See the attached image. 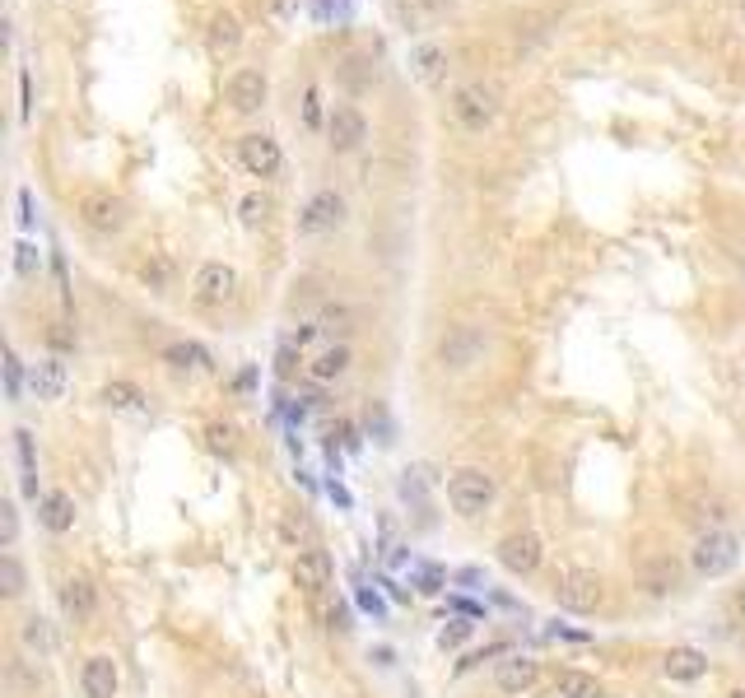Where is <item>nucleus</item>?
I'll return each instance as SVG.
<instances>
[{
  "mask_svg": "<svg viewBox=\"0 0 745 698\" xmlns=\"http://www.w3.org/2000/svg\"><path fill=\"white\" fill-rule=\"evenodd\" d=\"M452 121H457L461 131H471V135H480V131H489L494 126V117H499V98H494V89L489 84H480V80H466V84H457L452 89Z\"/></svg>",
  "mask_w": 745,
  "mask_h": 698,
  "instance_id": "f257e3e1",
  "label": "nucleus"
},
{
  "mask_svg": "<svg viewBox=\"0 0 745 698\" xmlns=\"http://www.w3.org/2000/svg\"><path fill=\"white\" fill-rule=\"evenodd\" d=\"M19 210H24L19 219H24V224H33V196H28V191H19Z\"/></svg>",
  "mask_w": 745,
  "mask_h": 698,
  "instance_id": "de8ad7c7",
  "label": "nucleus"
},
{
  "mask_svg": "<svg viewBox=\"0 0 745 698\" xmlns=\"http://www.w3.org/2000/svg\"><path fill=\"white\" fill-rule=\"evenodd\" d=\"M28 382H33V396H38V401H61L70 387V373L56 354H47V359H38L28 368Z\"/></svg>",
  "mask_w": 745,
  "mask_h": 698,
  "instance_id": "2eb2a0df",
  "label": "nucleus"
},
{
  "mask_svg": "<svg viewBox=\"0 0 745 698\" xmlns=\"http://www.w3.org/2000/svg\"><path fill=\"white\" fill-rule=\"evenodd\" d=\"M294 5H298V0H275V19H289V14H294Z\"/></svg>",
  "mask_w": 745,
  "mask_h": 698,
  "instance_id": "8fccbe9b",
  "label": "nucleus"
},
{
  "mask_svg": "<svg viewBox=\"0 0 745 698\" xmlns=\"http://www.w3.org/2000/svg\"><path fill=\"white\" fill-rule=\"evenodd\" d=\"M19 647H24L28 661H47L56 652L52 624H47L42 615H24V624H19Z\"/></svg>",
  "mask_w": 745,
  "mask_h": 698,
  "instance_id": "412c9836",
  "label": "nucleus"
},
{
  "mask_svg": "<svg viewBox=\"0 0 745 698\" xmlns=\"http://www.w3.org/2000/svg\"><path fill=\"white\" fill-rule=\"evenodd\" d=\"M98 401L108 405V410H145V391L136 382H108V387L98 391Z\"/></svg>",
  "mask_w": 745,
  "mask_h": 698,
  "instance_id": "bb28decb",
  "label": "nucleus"
},
{
  "mask_svg": "<svg viewBox=\"0 0 745 698\" xmlns=\"http://www.w3.org/2000/svg\"><path fill=\"white\" fill-rule=\"evenodd\" d=\"M736 610H741V615H745V587H741V596H736Z\"/></svg>",
  "mask_w": 745,
  "mask_h": 698,
  "instance_id": "603ef678",
  "label": "nucleus"
},
{
  "mask_svg": "<svg viewBox=\"0 0 745 698\" xmlns=\"http://www.w3.org/2000/svg\"><path fill=\"white\" fill-rule=\"evenodd\" d=\"M741 270H745V252H741Z\"/></svg>",
  "mask_w": 745,
  "mask_h": 698,
  "instance_id": "6e6d98bb",
  "label": "nucleus"
},
{
  "mask_svg": "<svg viewBox=\"0 0 745 698\" xmlns=\"http://www.w3.org/2000/svg\"><path fill=\"white\" fill-rule=\"evenodd\" d=\"M364 140H368L364 112L354 103H331V112H326V145L336 154H354V149H364Z\"/></svg>",
  "mask_w": 745,
  "mask_h": 698,
  "instance_id": "0eeeda50",
  "label": "nucleus"
},
{
  "mask_svg": "<svg viewBox=\"0 0 745 698\" xmlns=\"http://www.w3.org/2000/svg\"><path fill=\"white\" fill-rule=\"evenodd\" d=\"M80 689L84 698H117L122 689V671H117V661L112 657H89L80 671Z\"/></svg>",
  "mask_w": 745,
  "mask_h": 698,
  "instance_id": "4468645a",
  "label": "nucleus"
},
{
  "mask_svg": "<svg viewBox=\"0 0 745 698\" xmlns=\"http://www.w3.org/2000/svg\"><path fill=\"white\" fill-rule=\"evenodd\" d=\"M345 224V201H340V191H317L303 210H298V233L303 238H317V233H331Z\"/></svg>",
  "mask_w": 745,
  "mask_h": 698,
  "instance_id": "9d476101",
  "label": "nucleus"
},
{
  "mask_svg": "<svg viewBox=\"0 0 745 698\" xmlns=\"http://www.w3.org/2000/svg\"><path fill=\"white\" fill-rule=\"evenodd\" d=\"M238 294V270L224 266V261H205L196 275H191V298L201 308H224Z\"/></svg>",
  "mask_w": 745,
  "mask_h": 698,
  "instance_id": "20e7f679",
  "label": "nucleus"
},
{
  "mask_svg": "<svg viewBox=\"0 0 745 698\" xmlns=\"http://www.w3.org/2000/svg\"><path fill=\"white\" fill-rule=\"evenodd\" d=\"M205 447H210L215 457H233V452H238V429H233V424H210V429H205Z\"/></svg>",
  "mask_w": 745,
  "mask_h": 698,
  "instance_id": "473e14b6",
  "label": "nucleus"
},
{
  "mask_svg": "<svg viewBox=\"0 0 745 698\" xmlns=\"http://www.w3.org/2000/svg\"><path fill=\"white\" fill-rule=\"evenodd\" d=\"M52 345H56V349H66V345H75V340H70V331H66V326H56V331H52Z\"/></svg>",
  "mask_w": 745,
  "mask_h": 698,
  "instance_id": "09e8293b",
  "label": "nucleus"
},
{
  "mask_svg": "<svg viewBox=\"0 0 745 698\" xmlns=\"http://www.w3.org/2000/svg\"><path fill=\"white\" fill-rule=\"evenodd\" d=\"M392 14L406 24V33H420V14H415V10H406V5H392Z\"/></svg>",
  "mask_w": 745,
  "mask_h": 698,
  "instance_id": "37998d69",
  "label": "nucleus"
},
{
  "mask_svg": "<svg viewBox=\"0 0 745 698\" xmlns=\"http://www.w3.org/2000/svg\"><path fill=\"white\" fill-rule=\"evenodd\" d=\"M0 591H5V601H19V596H24V568H19L14 550L0 554Z\"/></svg>",
  "mask_w": 745,
  "mask_h": 698,
  "instance_id": "7c9ffc66",
  "label": "nucleus"
},
{
  "mask_svg": "<svg viewBox=\"0 0 745 698\" xmlns=\"http://www.w3.org/2000/svg\"><path fill=\"white\" fill-rule=\"evenodd\" d=\"M163 363H173V368H210V354L201 345H191V340H177V345H163Z\"/></svg>",
  "mask_w": 745,
  "mask_h": 698,
  "instance_id": "c85d7f7f",
  "label": "nucleus"
},
{
  "mask_svg": "<svg viewBox=\"0 0 745 698\" xmlns=\"http://www.w3.org/2000/svg\"><path fill=\"white\" fill-rule=\"evenodd\" d=\"M5 396H10L14 405L24 401V363H19L14 349H5Z\"/></svg>",
  "mask_w": 745,
  "mask_h": 698,
  "instance_id": "f704fd0d",
  "label": "nucleus"
},
{
  "mask_svg": "<svg viewBox=\"0 0 745 698\" xmlns=\"http://www.w3.org/2000/svg\"><path fill=\"white\" fill-rule=\"evenodd\" d=\"M494 475H485V470H457L452 480H447V503H452V512L457 517H480V512H489V503H494Z\"/></svg>",
  "mask_w": 745,
  "mask_h": 698,
  "instance_id": "f03ea898",
  "label": "nucleus"
},
{
  "mask_svg": "<svg viewBox=\"0 0 745 698\" xmlns=\"http://www.w3.org/2000/svg\"><path fill=\"white\" fill-rule=\"evenodd\" d=\"M14 536H19V508L5 498V503H0V545L14 550Z\"/></svg>",
  "mask_w": 745,
  "mask_h": 698,
  "instance_id": "c9c22d12",
  "label": "nucleus"
},
{
  "mask_svg": "<svg viewBox=\"0 0 745 698\" xmlns=\"http://www.w3.org/2000/svg\"><path fill=\"white\" fill-rule=\"evenodd\" d=\"M205 42H210V56H215V61H224V56H233L238 47H243V24H238L229 10L215 14V19H210V33H205Z\"/></svg>",
  "mask_w": 745,
  "mask_h": 698,
  "instance_id": "4be33fe9",
  "label": "nucleus"
},
{
  "mask_svg": "<svg viewBox=\"0 0 745 698\" xmlns=\"http://www.w3.org/2000/svg\"><path fill=\"white\" fill-rule=\"evenodd\" d=\"M499 564L513 573V578H531L536 568H541V559H545V545H541V536L536 531H513V536H503L499 540Z\"/></svg>",
  "mask_w": 745,
  "mask_h": 698,
  "instance_id": "6e6552de",
  "label": "nucleus"
},
{
  "mask_svg": "<svg viewBox=\"0 0 745 698\" xmlns=\"http://www.w3.org/2000/svg\"><path fill=\"white\" fill-rule=\"evenodd\" d=\"M485 354V331H475V326H452L438 345V359L452 368V373H466L475 359Z\"/></svg>",
  "mask_w": 745,
  "mask_h": 698,
  "instance_id": "f8f14e48",
  "label": "nucleus"
},
{
  "mask_svg": "<svg viewBox=\"0 0 745 698\" xmlns=\"http://www.w3.org/2000/svg\"><path fill=\"white\" fill-rule=\"evenodd\" d=\"M424 5H429V10H434V14H443V10H452V0H424Z\"/></svg>",
  "mask_w": 745,
  "mask_h": 698,
  "instance_id": "3c124183",
  "label": "nucleus"
},
{
  "mask_svg": "<svg viewBox=\"0 0 745 698\" xmlns=\"http://www.w3.org/2000/svg\"><path fill=\"white\" fill-rule=\"evenodd\" d=\"M38 522L47 526L52 536L75 531V498H70L66 489H47V494L38 498Z\"/></svg>",
  "mask_w": 745,
  "mask_h": 698,
  "instance_id": "f3484780",
  "label": "nucleus"
},
{
  "mask_svg": "<svg viewBox=\"0 0 745 698\" xmlns=\"http://www.w3.org/2000/svg\"><path fill=\"white\" fill-rule=\"evenodd\" d=\"M536 680H541V666L531 657H508L494 666V685H499V694H527V689H536Z\"/></svg>",
  "mask_w": 745,
  "mask_h": 698,
  "instance_id": "6ab92c4d",
  "label": "nucleus"
},
{
  "mask_svg": "<svg viewBox=\"0 0 745 698\" xmlns=\"http://www.w3.org/2000/svg\"><path fill=\"white\" fill-rule=\"evenodd\" d=\"M275 536L285 540V545H303V550H308L312 545V517L308 512H285V517H280V522H275Z\"/></svg>",
  "mask_w": 745,
  "mask_h": 698,
  "instance_id": "cd10ccee",
  "label": "nucleus"
},
{
  "mask_svg": "<svg viewBox=\"0 0 745 698\" xmlns=\"http://www.w3.org/2000/svg\"><path fill=\"white\" fill-rule=\"evenodd\" d=\"M10 675H14V685H19V689H38L42 685V675H33L24 661H10Z\"/></svg>",
  "mask_w": 745,
  "mask_h": 698,
  "instance_id": "79ce46f5",
  "label": "nucleus"
},
{
  "mask_svg": "<svg viewBox=\"0 0 745 698\" xmlns=\"http://www.w3.org/2000/svg\"><path fill=\"white\" fill-rule=\"evenodd\" d=\"M662 675L666 680H676V685H694V680H704L708 675V657L699 647H671L662 657Z\"/></svg>",
  "mask_w": 745,
  "mask_h": 698,
  "instance_id": "dca6fc26",
  "label": "nucleus"
},
{
  "mask_svg": "<svg viewBox=\"0 0 745 698\" xmlns=\"http://www.w3.org/2000/svg\"><path fill=\"white\" fill-rule=\"evenodd\" d=\"M298 363H303V359H298V354H294V345H289V340H285V345H280V354H275V373H280V377H285V382H289V377L298 373Z\"/></svg>",
  "mask_w": 745,
  "mask_h": 698,
  "instance_id": "ea45409f",
  "label": "nucleus"
},
{
  "mask_svg": "<svg viewBox=\"0 0 745 698\" xmlns=\"http://www.w3.org/2000/svg\"><path fill=\"white\" fill-rule=\"evenodd\" d=\"M359 605H364V610H373V615H382V601L373 596V591H359Z\"/></svg>",
  "mask_w": 745,
  "mask_h": 698,
  "instance_id": "49530a36",
  "label": "nucleus"
},
{
  "mask_svg": "<svg viewBox=\"0 0 745 698\" xmlns=\"http://www.w3.org/2000/svg\"><path fill=\"white\" fill-rule=\"evenodd\" d=\"M350 363H354V354H350V345L340 340V345H326V349H317V354H312V359H308V377L326 387V382H336V377L350 373Z\"/></svg>",
  "mask_w": 745,
  "mask_h": 698,
  "instance_id": "aec40b11",
  "label": "nucleus"
},
{
  "mask_svg": "<svg viewBox=\"0 0 745 698\" xmlns=\"http://www.w3.org/2000/svg\"><path fill=\"white\" fill-rule=\"evenodd\" d=\"M443 61H447L443 47H438V42H424V47H415V56H410V75H415L420 84H438Z\"/></svg>",
  "mask_w": 745,
  "mask_h": 698,
  "instance_id": "b1692460",
  "label": "nucleus"
},
{
  "mask_svg": "<svg viewBox=\"0 0 745 698\" xmlns=\"http://www.w3.org/2000/svg\"><path fill=\"white\" fill-rule=\"evenodd\" d=\"M238 215H243L247 229H261V224L271 219V196H261V191L243 196V201H238Z\"/></svg>",
  "mask_w": 745,
  "mask_h": 698,
  "instance_id": "2f4dec72",
  "label": "nucleus"
},
{
  "mask_svg": "<svg viewBox=\"0 0 745 698\" xmlns=\"http://www.w3.org/2000/svg\"><path fill=\"white\" fill-rule=\"evenodd\" d=\"M601 596H606V587L587 568H573V573H564L555 582V605L559 610H573V615H592L596 605H601Z\"/></svg>",
  "mask_w": 745,
  "mask_h": 698,
  "instance_id": "39448f33",
  "label": "nucleus"
},
{
  "mask_svg": "<svg viewBox=\"0 0 745 698\" xmlns=\"http://www.w3.org/2000/svg\"><path fill=\"white\" fill-rule=\"evenodd\" d=\"M466 638H471V619H447V629L438 633V643L443 647H461Z\"/></svg>",
  "mask_w": 745,
  "mask_h": 698,
  "instance_id": "4c0bfd02",
  "label": "nucleus"
},
{
  "mask_svg": "<svg viewBox=\"0 0 745 698\" xmlns=\"http://www.w3.org/2000/svg\"><path fill=\"white\" fill-rule=\"evenodd\" d=\"M140 275H145V280H154V284H163V280H168V266H163V261H154V266H145Z\"/></svg>",
  "mask_w": 745,
  "mask_h": 698,
  "instance_id": "a18cd8bd",
  "label": "nucleus"
},
{
  "mask_svg": "<svg viewBox=\"0 0 745 698\" xmlns=\"http://www.w3.org/2000/svg\"><path fill=\"white\" fill-rule=\"evenodd\" d=\"M736 559H741V540H736L732 531H704L690 550V564H694L699 578H722V573H732Z\"/></svg>",
  "mask_w": 745,
  "mask_h": 698,
  "instance_id": "7ed1b4c3",
  "label": "nucleus"
},
{
  "mask_svg": "<svg viewBox=\"0 0 745 698\" xmlns=\"http://www.w3.org/2000/svg\"><path fill=\"white\" fill-rule=\"evenodd\" d=\"M61 610H66L70 624H89L98 615V591L89 578H66L61 587Z\"/></svg>",
  "mask_w": 745,
  "mask_h": 698,
  "instance_id": "a211bd4d",
  "label": "nucleus"
},
{
  "mask_svg": "<svg viewBox=\"0 0 745 698\" xmlns=\"http://www.w3.org/2000/svg\"><path fill=\"white\" fill-rule=\"evenodd\" d=\"M238 163H243L252 177H275L285 168V154H280V140L266 131H247L238 140Z\"/></svg>",
  "mask_w": 745,
  "mask_h": 698,
  "instance_id": "1a4fd4ad",
  "label": "nucleus"
},
{
  "mask_svg": "<svg viewBox=\"0 0 745 698\" xmlns=\"http://www.w3.org/2000/svg\"><path fill=\"white\" fill-rule=\"evenodd\" d=\"M303 126H308V131H322V94H317V89L303 94Z\"/></svg>",
  "mask_w": 745,
  "mask_h": 698,
  "instance_id": "58836bf2",
  "label": "nucleus"
},
{
  "mask_svg": "<svg viewBox=\"0 0 745 698\" xmlns=\"http://www.w3.org/2000/svg\"><path fill=\"white\" fill-rule=\"evenodd\" d=\"M443 587V568H424L420 573V591H438Z\"/></svg>",
  "mask_w": 745,
  "mask_h": 698,
  "instance_id": "c03bdc74",
  "label": "nucleus"
},
{
  "mask_svg": "<svg viewBox=\"0 0 745 698\" xmlns=\"http://www.w3.org/2000/svg\"><path fill=\"white\" fill-rule=\"evenodd\" d=\"M555 694L559 698H606V689H601V680L587 675V671H559Z\"/></svg>",
  "mask_w": 745,
  "mask_h": 698,
  "instance_id": "a878e982",
  "label": "nucleus"
},
{
  "mask_svg": "<svg viewBox=\"0 0 745 698\" xmlns=\"http://www.w3.org/2000/svg\"><path fill=\"white\" fill-rule=\"evenodd\" d=\"M676 587H680V568L671 564V559H652V564L643 568V591H648V596H671Z\"/></svg>",
  "mask_w": 745,
  "mask_h": 698,
  "instance_id": "393cba45",
  "label": "nucleus"
},
{
  "mask_svg": "<svg viewBox=\"0 0 745 698\" xmlns=\"http://www.w3.org/2000/svg\"><path fill=\"white\" fill-rule=\"evenodd\" d=\"M14 275H19V280H38L42 275V247L38 242H28V238L14 242Z\"/></svg>",
  "mask_w": 745,
  "mask_h": 698,
  "instance_id": "c756f323",
  "label": "nucleus"
},
{
  "mask_svg": "<svg viewBox=\"0 0 745 698\" xmlns=\"http://www.w3.org/2000/svg\"><path fill=\"white\" fill-rule=\"evenodd\" d=\"M266 94H271V84L252 66H238L229 80H224V98H229L233 112H261L266 108Z\"/></svg>",
  "mask_w": 745,
  "mask_h": 698,
  "instance_id": "9b49d317",
  "label": "nucleus"
},
{
  "mask_svg": "<svg viewBox=\"0 0 745 698\" xmlns=\"http://www.w3.org/2000/svg\"><path fill=\"white\" fill-rule=\"evenodd\" d=\"M741 19H745V0H741Z\"/></svg>",
  "mask_w": 745,
  "mask_h": 698,
  "instance_id": "5fc2aeb1",
  "label": "nucleus"
},
{
  "mask_svg": "<svg viewBox=\"0 0 745 698\" xmlns=\"http://www.w3.org/2000/svg\"><path fill=\"white\" fill-rule=\"evenodd\" d=\"M331 578H336V564H331V554H326L322 545H308V550H298V559H294V587H298V591L317 596V591L331 587Z\"/></svg>",
  "mask_w": 745,
  "mask_h": 698,
  "instance_id": "ddd939ff",
  "label": "nucleus"
},
{
  "mask_svg": "<svg viewBox=\"0 0 745 698\" xmlns=\"http://www.w3.org/2000/svg\"><path fill=\"white\" fill-rule=\"evenodd\" d=\"M14 457H19V484H24V494L38 503V461H33V433L28 429H14Z\"/></svg>",
  "mask_w": 745,
  "mask_h": 698,
  "instance_id": "5701e85b",
  "label": "nucleus"
},
{
  "mask_svg": "<svg viewBox=\"0 0 745 698\" xmlns=\"http://www.w3.org/2000/svg\"><path fill=\"white\" fill-rule=\"evenodd\" d=\"M340 80L350 84L354 94H364L368 84H373V66H368V56H350V61L340 66Z\"/></svg>",
  "mask_w": 745,
  "mask_h": 698,
  "instance_id": "72a5a7b5",
  "label": "nucleus"
},
{
  "mask_svg": "<svg viewBox=\"0 0 745 698\" xmlns=\"http://www.w3.org/2000/svg\"><path fill=\"white\" fill-rule=\"evenodd\" d=\"M317 322H322V331H331V336H336V331L345 336V331H350V322H354V312L350 308H326Z\"/></svg>",
  "mask_w": 745,
  "mask_h": 698,
  "instance_id": "e433bc0d",
  "label": "nucleus"
},
{
  "mask_svg": "<svg viewBox=\"0 0 745 698\" xmlns=\"http://www.w3.org/2000/svg\"><path fill=\"white\" fill-rule=\"evenodd\" d=\"M75 215H80L84 229H94V233H122L126 229V201L112 196V191H84L80 205H75Z\"/></svg>",
  "mask_w": 745,
  "mask_h": 698,
  "instance_id": "423d86ee",
  "label": "nucleus"
},
{
  "mask_svg": "<svg viewBox=\"0 0 745 698\" xmlns=\"http://www.w3.org/2000/svg\"><path fill=\"white\" fill-rule=\"evenodd\" d=\"M317 336H322V322H303V326H294V336H289V345H294L298 354H303V349H308Z\"/></svg>",
  "mask_w": 745,
  "mask_h": 698,
  "instance_id": "a19ab883",
  "label": "nucleus"
},
{
  "mask_svg": "<svg viewBox=\"0 0 745 698\" xmlns=\"http://www.w3.org/2000/svg\"><path fill=\"white\" fill-rule=\"evenodd\" d=\"M727 698H745V689H732V694H727Z\"/></svg>",
  "mask_w": 745,
  "mask_h": 698,
  "instance_id": "864d4df0",
  "label": "nucleus"
}]
</instances>
